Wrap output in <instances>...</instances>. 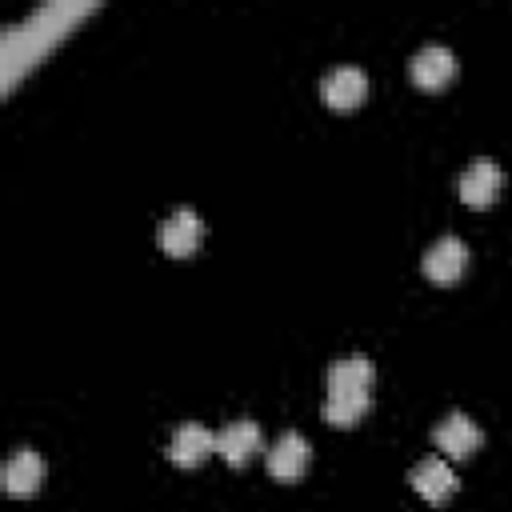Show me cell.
Here are the masks:
<instances>
[{
  "label": "cell",
  "instance_id": "obj_1",
  "mask_svg": "<svg viewBox=\"0 0 512 512\" xmlns=\"http://www.w3.org/2000/svg\"><path fill=\"white\" fill-rule=\"evenodd\" d=\"M372 360L368 356H344L328 368V396H324V420L336 428L360 424V416L372 404Z\"/></svg>",
  "mask_w": 512,
  "mask_h": 512
},
{
  "label": "cell",
  "instance_id": "obj_2",
  "mask_svg": "<svg viewBox=\"0 0 512 512\" xmlns=\"http://www.w3.org/2000/svg\"><path fill=\"white\" fill-rule=\"evenodd\" d=\"M456 188H460V200H464L468 208H488V204L500 196V188H504V168H500L496 160L480 156V160H472V164L460 172Z\"/></svg>",
  "mask_w": 512,
  "mask_h": 512
},
{
  "label": "cell",
  "instance_id": "obj_3",
  "mask_svg": "<svg viewBox=\"0 0 512 512\" xmlns=\"http://www.w3.org/2000/svg\"><path fill=\"white\" fill-rule=\"evenodd\" d=\"M420 268H424V276L432 284H456L464 276V268H468V244L460 236H440L420 256Z\"/></svg>",
  "mask_w": 512,
  "mask_h": 512
},
{
  "label": "cell",
  "instance_id": "obj_4",
  "mask_svg": "<svg viewBox=\"0 0 512 512\" xmlns=\"http://www.w3.org/2000/svg\"><path fill=\"white\" fill-rule=\"evenodd\" d=\"M264 464L272 480H300L312 464V448L300 432H280L272 448H264Z\"/></svg>",
  "mask_w": 512,
  "mask_h": 512
},
{
  "label": "cell",
  "instance_id": "obj_5",
  "mask_svg": "<svg viewBox=\"0 0 512 512\" xmlns=\"http://www.w3.org/2000/svg\"><path fill=\"white\" fill-rule=\"evenodd\" d=\"M260 448H264V432H260V424L248 420V416H236V420H228V424L216 432V452H220L232 468H244Z\"/></svg>",
  "mask_w": 512,
  "mask_h": 512
},
{
  "label": "cell",
  "instance_id": "obj_6",
  "mask_svg": "<svg viewBox=\"0 0 512 512\" xmlns=\"http://www.w3.org/2000/svg\"><path fill=\"white\" fill-rule=\"evenodd\" d=\"M408 76H412V84L436 92V88H444V84L456 76V52L444 48V44H424V48L412 52Z\"/></svg>",
  "mask_w": 512,
  "mask_h": 512
},
{
  "label": "cell",
  "instance_id": "obj_7",
  "mask_svg": "<svg viewBox=\"0 0 512 512\" xmlns=\"http://www.w3.org/2000/svg\"><path fill=\"white\" fill-rule=\"evenodd\" d=\"M320 96H324V104L348 112V108H356V104L368 96V72L356 68V64H336V68L324 72Z\"/></svg>",
  "mask_w": 512,
  "mask_h": 512
},
{
  "label": "cell",
  "instance_id": "obj_8",
  "mask_svg": "<svg viewBox=\"0 0 512 512\" xmlns=\"http://www.w3.org/2000/svg\"><path fill=\"white\" fill-rule=\"evenodd\" d=\"M212 452H216V432L204 428L200 420L180 424V428L172 432V440H168V460H172L176 468H196V464H204Z\"/></svg>",
  "mask_w": 512,
  "mask_h": 512
},
{
  "label": "cell",
  "instance_id": "obj_9",
  "mask_svg": "<svg viewBox=\"0 0 512 512\" xmlns=\"http://www.w3.org/2000/svg\"><path fill=\"white\" fill-rule=\"evenodd\" d=\"M432 440H436V448L448 456V460H464V456H472L476 448H480V428L472 424V416H464V412H448L436 428H432Z\"/></svg>",
  "mask_w": 512,
  "mask_h": 512
},
{
  "label": "cell",
  "instance_id": "obj_10",
  "mask_svg": "<svg viewBox=\"0 0 512 512\" xmlns=\"http://www.w3.org/2000/svg\"><path fill=\"white\" fill-rule=\"evenodd\" d=\"M204 240V220L192 208H176L164 224H160V248L168 256H192Z\"/></svg>",
  "mask_w": 512,
  "mask_h": 512
},
{
  "label": "cell",
  "instance_id": "obj_11",
  "mask_svg": "<svg viewBox=\"0 0 512 512\" xmlns=\"http://www.w3.org/2000/svg\"><path fill=\"white\" fill-rule=\"evenodd\" d=\"M44 480V456L36 448H16L8 460H4V472H0V484L8 496H32Z\"/></svg>",
  "mask_w": 512,
  "mask_h": 512
},
{
  "label": "cell",
  "instance_id": "obj_12",
  "mask_svg": "<svg viewBox=\"0 0 512 512\" xmlns=\"http://www.w3.org/2000/svg\"><path fill=\"white\" fill-rule=\"evenodd\" d=\"M408 480H412V488L428 500V504H444L452 492H456V472H452V464L444 460V456H424L412 472H408Z\"/></svg>",
  "mask_w": 512,
  "mask_h": 512
}]
</instances>
